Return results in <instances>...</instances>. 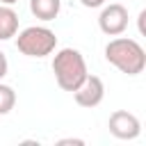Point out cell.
Returning a JSON list of instances; mask_svg holds the SVG:
<instances>
[{"label":"cell","mask_w":146,"mask_h":146,"mask_svg":"<svg viewBox=\"0 0 146 146\" xmlns=\"http://www.w3.org/2000/svg\"><path fill=\"white\" fill-rule=\"evenodd\" d=\"M14 105H16V94H14V89H11L9 84H2V82H0V116L9 114V112L14 110Z\"/></svg>","instance_id":"9c48e42d"},{"label":"cell","mask_w":146,"mask_h":146,"mask_svg":"<svg viewBox=\"0 0 146 146\" xmlns=\"http://www.w3.org/2000/svg\"><path fill=\"white\" fill-rule=\"evenodd\" d=\"M105 57H107V62L112 66H116L125 75H137L146 66V52H144V48L135 39H128V36L112 39L105 46Z\"/></svg>","instance_id":"6da1fadb"},{"label":"cell","mask_w":146,"mask_h":146,"mask_svg":"<svg viewBox=\"0 0 146 146\" xmlns=\"http://www.w3.org/2000/svg\"><path fill=\"white\" fill-rule=\"evenodd\" d=\"M73 96H75V103H78L80 107L91 110V107L100 105V100H103V96H105V84H103V80H100L98 75H89V73H87V78H84L82 84L73 91Z\"/></svg>","instance_id":"8992f818"},{"label":"cell","mask_w":146,"mask_h":146,"mask_svg":"<svg viewBox=\"0 0 146 146\" xmlns=\"http://www.w3.org/2000/svg\"><path fill=\"white\" fill-rule=\"evenodd\" d=\"M0 2H5V5H14L16 0H0Z\"/></svg>","instance_id":"5bb4252c"},{"label":"cell","mask_w":146,"mask_h":146,"mask_svg":"<svg viewBox=\"0 0 146 146\" xmlns=\"http://www.w3.org/2000/svg\"><path fill=\"white\" fill-rule=\"evenodd\" d=\"M144 18H146V11H139V32H144Z\"/></svg>","instance_id":"4fadbf2b"},{"label":"cell","mask_w":146,"mask_h":146,"mask_svg":"<svg viewBox=\"0 0 146 146\" xmlns=\"http://www.w3.org/2000/svg\"><path fill=\"white\" fill-rule=\"evenodd\" d=\"M52 73H55V80H57L59 89L73 94L82 84V80L87 78L89 71H87V62H84L80 50L62 48L52 59Z\"/></svg>","instance_id":"7a4b0ae2"},{"label":"cell","mask_w":146,"mask_h":146,"mask_svg":"<svg viewBox=\"0 0 146 146\" xmlns=\"http://www.w3.org/2000/svg\"><path fill=\"white\" fill-rule=\"evenodd\" d=\"M107 128L114 137L119 139H135L139 132H141V123L139 119L128 112V110H116L110 114V121H107Z\"/></svg>","instance_id":"277c9868"},{"label":"cell","mask_w":146,"mask_h":146,"mask_svg":"<svg viewBox=\"0 0 146 146\" xmlns=\"http://www.w3.org/2000/svg\"><path fill=\"white\" fill-rule=\"evenodd\" d=\"M7 68H9V64H7V55L0 50V78L7 75Z\"/></svg>","instance_id":"8fae6325"},{"label":"cell","mask_w":146,"mask_h":146,"mask_svg":"<svg viewBox=\"0 0 146 146\" xmlns=\"http://www.w3.org/2000/svg\"><path fill=\"white\" fill-rule=\"evenodd\" d=\"M57 146H84V141H82V139H73V137H68V139H59Z\"/></svg>","instance_id":"30bf717a"},{"label":"cell","mask_w":146,"mask_h":146,"mask_svg":"<svg viewBox=\"0 0 146 146\" xmlns=\"http://www.w3.org/2000/svg\"><path fill=\"white\" fill-rule=\"evenodd\" d=\"M98 25H100V30H103L105 34H110V36L121 34V32L128 27V9H125L121 2L107 5V7L100 11V16H98Z\"/></svg>","instance_id":"5b68a950"},{"label":"cell","mask_w":146,"mask_h":146,"mask_svg":"<svg viewBox=\"0 0 146 146\" xmlns=\"http://www.w3.org/2000/svg\"><path fill=\"white\" fill-rule=\"evenodd\" d=\"M18 30V14L9 5H0V41L11 39Z\"/></svg>","instance_id":"52a82bcc"},{"label":"cell","mask_w":146,"mask_h":146,"mask_svg":"<svg viewBox=\"0 0 146 146\" xmlns=\"http://www.w3.org/2000/svg\"><path fill=\"white\" fill-rule=\"evenodd\" d=\"M62 9V0H30V11L41 21H52Z\"/></svg>","instance_id":"ba28073f"},{"label":"cell","mask_w":146,"mask_h":146,"mask_svg":"<svg viewBox=\"0 0 146 146\" xmlns=\"http://www.w3.org/2000/svg\"><path fill=\"white\" fill-rule=\"evenodd\" d=\"M80 2H82L84 7H91V9H94V7H100L105 0H80Z\"/></svg>","instance_id":"7c38bea8"},{"label":"cell","mask_w":146,"mask_h":146,"mask_svg":"<svg viewBox=\"0 0 146 146\" xmlns=\"http://www.w3.org/2000/svg\"><path fill=\"white\" fill-rule=\"evenodd\" d=\"M57 36L43 25H30L16 36V48L27 57H46L55 50Z\"/></svg>","instance_id":"3957f363"}]
</instances>
